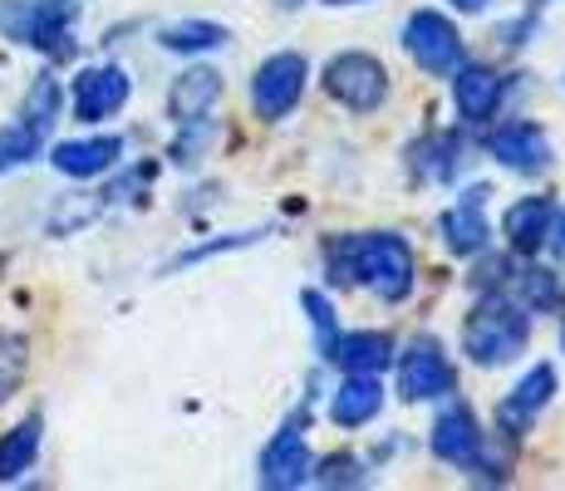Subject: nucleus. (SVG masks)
Masks as SVG:
<instances>
[{"label":"nucleus","instance_id":"obj_1","mask_svg":"<svg viewBox=\"0 0 565 491\" xmlns=\"http://www.w3.org/2000/svg\"><path fill=\"white\" fill-rule=\"evenodd\" d=\"M330 260H334V280H344V286L364 280V286L388 305L408 300L413 280H418V256H413V246L398 232L350 236V242H340V250L330 246Z\"/></svg>","mask_w":565,"mask_h":491},{"label":"nucleus","instance_id":"obj_2","mask_svg":"<svg viewBox=\"0 0 565 491\" xmlns=\"http://www.w3.org/2000/svg\"><path fill=\"white\" fill-rule=\"evenodd\" d=\"M526 344H531V314L521 310V305L487 290L462 324L467 359L482 369H497V364H512V359L526 354Z\"/></svg>","mask_w":565,"mask_h":491},{"label":"nucleus","instance_id":"obj_3","mask_svg":"<svg viewBox=\"0 0 565 491\" xmlns=\"http://www.w3.org/2000/svg\"><path fill=\"white\" fill-rule=\"evenodd\" d=\"M324 89H330L334 104L354 108V114H374L379 104H388V70L374 54L344 50L324 64Z\"/></svg>","mask_w":565,"mask_h":491},{"label":"nucleus","instance_id":"obj_4","mask_svg":"<svg viewBox=\"0 0 565 491\" xmlns=\"http://www.w3.org/2000/svg\"><path fill=\"white\" fill-rule=\"evenodd\" d=\"M306 79H310V64H306V54H296V50H280V54H270V60H260V70L252 79L256 118H266V124L290 118L296 104L306 98Z\"/></svg>","mask_w":565,"mask_h":491},{"label":"nucleus","instance_id":"obj_5","mask_svg":"<svg viewBox=\"0 0 565 491\" xmlns=\"http://www.w3.org/2000/svg\"><path fill=\"white\" fill-rule=\"evenodd\" d=\"M404 50L428 74H452L462 64V35L443 10H413L404 20Z\"/></svg>","mask_w":565,"mask_h":491},{"label":"nucleus","instance_id":"obj_6","mask_svg":"<svg viewBox=\"0 0 565 491\" xmlns=\"http://www.w3.org/2000/svg\"><path fill=\"white\" fill-rule=\"evenodd\" d=\"M452 388H458V369L443 354V344L433 334L413 340L404 349V359H398V393L408 403H433V398H448Z\"/></svg>","mask_w":565,"mask_h":491},{"label":"nucleus","instance_id":"obj_7","mask_svg":"<svg viewBox=\"0 0 565 491\" xmlns=\"http://www.w3.org/2000/svg\"><path fill=\"white\" fill-rule=\"evenodd\" d=\"M256 482L270 487V491H290V487L310 482L306 413H300V423H286V428L266 442V452H260V462H256Z\"/></svg>","mask_w":565,"mask_h":491},{"label":"nucleus","instance_id":"obj_8","mask_svg":"<svg viewBox=\"0 0 565 491\" xmlns=\"http://www.w3.org/2000/svg\"><path fill=\"white\" fill-rule=\"evenodd\" d=\"M428 447H433V457H438L443 467H458V472H467V467H482V457H487L482 428H477V418L462 408V403H452V408L438 413Z\"/></svg>","mask_w":565,"mask_h":491},{"label":"nucleus","instance_id":"obj_9","mask_svg":"<svg viewBox=\"0 0 565 491\" xmlns=\"http://www.w3.org/2000/svg\"><path fill=\"white\" fill-rule=\"evenodd\" d=\"M128 94H134V79H128V70H118V64L84 70L79 79H74V118H79V124H104V118H114L118 108L128 104Z\"/></svg>","mask_w":565,"mask_h":491},{"label":"nucleus","instance_id":"obj_10","mask_svg":"<svg viewBox=\"0 0 565 491\" xmlns=\"http://www.w3.org/2000/svg\"><path fill=\"white\" fill-rule=\"evenodd\" d=\"M551 398H556V369L536 364L512 393H507L502 403H497V428H502L507 438H521V433H526L531 423L541 418V408H546Z\"/></svg>","mask_w":565,"mask_h":491},{"label":"nucleus","instance_id":"obj_11","mask_svg":"<svg viewBox=\"0 0 565 491\" xmlns=\"http://www.w3.org/2000/svg\"><path fill=\"white\" fill-rule=\"evenodd\" d=\"M507 79L487 64H458L452 70V104H458L462 124H492L497 108H502Z\"/></svg>","mask_w":565,"mask_h":491},{"label":"nucleus","instance_id":"obj_12","mask_svg":"<svg viewBox=\"0 0 565 491\" xmlns=\"http://www.w3.org/2000/svg\"><path fill=\"white\" fill-rule=\"evenodd\" d=\"M324 359L340 374H384L394 364V340L384 330H350V334H334Z\"/></svg>","mask_w":565,"mask_h":491},{"label":"nucleus","instance_id":"obj_13","mask_svg":"<svg viewBox=\"0 0 565 491\" xmlns=\"http://www.w3.org/2000/svg\"><path fill=\"white\" fill-rule=\"evenodd\" d=\"M482 202H487V188H472L458 206L443 212V242H448L452 256H482L487 242H492V222H487Z\"/></svg>","mask_w":565,"mask_h":491},{"label":"nucleus","instance_id":"obj_14","mask_svg":"<svg viewBox=\"0 0 565 491\" xmlns=\"http://www.w3.org/2000/svg\"><path fill=\"white\" fill-rule=\"evenodd\" d=\"M222 74L198 64V70H182L178 79H172V94H168V108L178 124H206L212 118V108L222 104Z\"/></svg>","mask_w":565,"mask_h":491},{"label":"nucleus","instance_id":"obj_15","mask_svg":"<svg viewBox=\"0 0 565 491\" xmlns=\"http://www.w3.org/2000/svg\"><path fill=\"white\" fill-rule=\"evenodd\" d=\"M487 152H492L502 168H512V172H541L551 162V143H546V134H541L536 124H502L492 138H487Z\"/></svg>","mask_w":565,"mask_h":491},{"label":"nucleus","instance_id":"obj_16","mask_svg":"<svg viewBox=\"0 0 565 491\" xmlns=\"http://www.w3.org/2000/svg\"><path fill=\"white\" fill-rule=\"evenodd\" d=\"M551 226H556V202H551V196H521L502 216L507 242H512V250H521V256H536V250L551 242Z\"/></svg>","mask_w":565,"mask_h":491},{"label":"nucleus","instance_id":"obj_17","mask_svg":"<svg viewBox=\"0 0 565 491\" xmlns=\"http://www.w3.org/2000/svg\"><path fill=\"white\" fill-rule=\"evenodd\" d=\"M379 408H384V384H379V374H350L330 398L334 428H364V423L379 418Z\"/></svg>","mask_w":565,"mask_h":491},{"label":"nucleus","instance_id":"obj_18","mask_svg":"<svg viewBox=\"0 0 565 491\" xmlns=\"http://www.w3.org/2000/svg\"><path fill=\"white\" fill-rule=\"evenodd\" d=\"M124 158V138H79V143H60L50 152V162L64 178H104L114 162Z\"/></svg>","mask_w":565,"mask_h":491},{"label":"nucleus","instance_id":"obj_19","mask_svg":"<svg viewBox=\"0 0 565 491\" xmlns=\"http://www.w3.org/2000/svg\"><path fill=\"white\" fill-rule=\"evenodd\" d=\"M40 457V418H25L0 438V482H20Z\"/></svg>","mask_w":565,"mask_h":491},{"label":"nucleus","instance_id":"obj_20","mask_svg":"<svg viewBox=\"0 0 565 491\" xmlns=\"http://www.w3.org/2000/svg\"><path fill=\"white\" fill-rule=\"evenodd\" d=\"M162 50L172 54H202V50H222L226 45V25H212V20H178L158 35Z\"/></svg>","mask_w":565,"mask_h":491},{"label":"nucleus","instance_id":"obj_21","mask_svg":"<svg viewBox=\"0 0 565 491\" xmlns=\"http://www.w3.org/2000/svg\"><path fill=\"white\" fill-rule=\"evenodd\" d=\"M60 104H64V89L54 74H40L25 94V108H20V124H30L35 134H50V124L60 118Z\"/></svg>","mask_w":565,"mask_h":491},{"label":"nucleus","instance_id":"obj_22","mask_svg":"<svg viewBox=\"0 0 565 491\" xmlns=\"http://www.w3.org/2000/svg\"><path fill=\"white\" fill-rule=\"evenodd\" d=\"M25 369H30V344L20 334L0 330V403L25 384Z\"/></svg>","mask_w":565,"mask_h":491},{"label":"nucleus","instance_id":"obj_23","mask_svg":"<svg viewBox=\"0 0 565 491\" xmlns=\"http://www.w3.org/2000/svg\"><path fill=\"white\" fill-rule=\"evenodd\" d=\"M458 138H428L413 158H418V172L428 182H443V178H452V168H458Z\"/></svg>","mask_w":565,"mask_h":491},{"label":"nucleus","instance_id":"obj_24","mask_svg":"<svg viewBox=\"0 0 565 491\" xmlns=\"http://www.w3.org/2000/svg\"><path fill=\"white\" fill-rule=\"evenodd\" d=\"M521 295H526L531 310H556L561 305V276L546 266H531L526 276H521Z\"/></svg>","mask_w":565,"mask_h":491},{"label":"nucleus","instance_id":"obj_25","mask_svg":"<svg viewBox=\"0 0 565 491\" xmlns=\"http://www.w3.org/2000/svg\"><path fill=\"white\" fill-rule=\"evenodd\" d=\"M300 310L310 314V324H315V344H320V354L330 349V340L340 330H334V305H330V295L324 290H300Z\"/></svg>","mask_w":565,"mask_h":491},{"label":"nucleus","instance_id":"obj_26","mask_svg":"<svg viewBox=\"0 0 565 491\" xmlns=\"http://www.w3.org/2000/svg\"><path fill=\"white\" fill-rule=\"evenodd\" d=\"M315 482L320 487H354V482H364V477H360V462H354V457H330Z\"/></svg>","mask_w":565,"mask_h":491},{"label":"nucleus","instance_id":"obj_27","mask_svg":"<svg viewBox=\"0 0 565 491\" xmlns=\"http://www.w3.org/2000/svg\"><path fill=\"white\" fill-rule=\"evenodd\" d=\"M260 232H236V236H222V242H206L198 250H188V256H178V266H192V260H206V256H216V250H236V246H252Z\"/></svg>","mask_w":565,"mask_h":491},{"label":"nucleus","instance_id":"obj_28","mask_svg":"<svg viewBox=\"0 0 565 491\" xmlns=\"http://www.w3.org/2000/svg\"><path fill=\"white\" fill-rule=\"evenodd\" d=\"M507 280V260L497 256V260H482V266H477V276H472V290H497Z\"/></svg>","mask_w":565,"mask_h":491},{"label":"nucleus","instance_id":"obj_29","mask_svg":"<svg viewBox=\"0 0 565 491\" xmlns=\"http://www.w3.org/2000/svg\"><path fill=\"white\" fill-rule=\"evenodd\" d=\"M452 6H458V10H462V15H482V10H487V6H492V0H452Z\"/></svg>","mask_w":565,"mask_h":491},{"label":"nucleus","instance_id":"obj_30","mask_svg":"<svg viewBox=\"0 0 565 491\" xmlns=\"http://www.w3.org/2000/svg\"><path fill=\"white\" fill-rule=\"evenodd\" d=\"M551 236H556V250L565 256V216H561V226H551Z\"/></svg>","mask_w":565,"mask_h":491},{"label":"nucleus","instance_id":"obj_31","mask_svg":"<svg viewBox=\"0 0 565 491\" xmlns=\"http://www.w3.org/2000/svg\"><path fill=\"white\" fill-rule=\"evenodd\" d=\"M276 6H280V10H300V6H306V0H276Z\"/></svg>","mask_w":565,"mask_h":491},{"label":"nucleus","instance_id":"obj_32","mask_svg":"<svg viewBox=\"0 0 565 491\" xmlns=\"http://www.w3.org/2000/svg\"><path fill=\"white\" fill-rule=\"evenodd\" d=\"M324 6H360V0H324Z\"/></svg>","mask_w":565,"mask_h":491},{"label":"nucleus","instance_id":"obj_33","mask_svg":"<svg viewBox=\"0 0 565 491\" xmlns=\"http://www.w3.org/2000/svg\"><path fill=\"white\" fill-rule=\"evenodd\" d=\"M541 6H551V0H531V10H541Z\"/></svg>","mask_w":565,"mask_h":491}]
</instances>
